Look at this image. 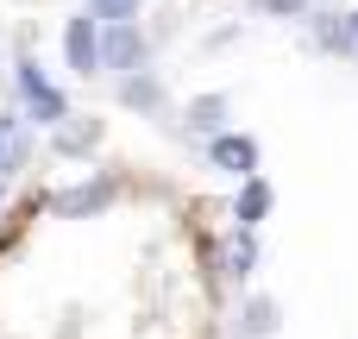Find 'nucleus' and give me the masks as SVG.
<instances>
[{
    "instance_id": "2",
    "label": "nucleus",
    "mask_w": 358,
    "mask_h": 339,
    "mask_svg": "<svg viewBox=\"0 0 358 339\" xmlns=\"http://www.w3.org/2000/svg\"><path fill=\"white\" fill-rule=\"evenodd\" d=\"M120 201V176L113 170H82V176H69V182H57L50 195H44V208L57 214V220H94V214H107Z\"/></svg>"
},
{
    "instance_id": "6",
    "label": "nucleus",
    "mask_w": 358,
    "mask_h": 339,
    "mask_svg": "<svg viewBox=\"0 0 358 339\" xmlns=\"http://www.w3.org/2000/svg\"><path fill=\"white\" fill-rule=\"evenodd\" d=\"M38 157V126L19 107H0V182H19Z\"/></svg>"
},
{
    "instance_id": "16",
    "label": "nucleus",
    "mask_w": 358,
    "mask_h": 339,
    "mask_svg": "<svg viewBox=\"0 0 358 339\" xmlns=\"http://www.w3.org/2000/svg\"><path fill=\"white\" fill-rule=\"evenodd\" d=\"M346 31H352V44H358V6H346Z\"/></svg>"
},
{
    "instance_id": "4",
    "label": "nucleus",
    "mask_w": 358,
    "mask_h": 339,
    "mask_svg": "<svg viewBox=\"0 0 358 339\" xmlns=\"http://www.w3.org/2000/svg\"><path fill=\"white\" fill-rule=\"evenodd\" d=\"M57 44H63V69H69V75H82V82L101 75V19H94L88 6H76V13L63 19Z\"/></svg>"
},
{
    "instance_id": "9",
    "label": "nucleus",
    "mask_w": 358,
    "mask_h": 339,
    "mask_svg": "<svg viewBox=\"0 0 358 339\" xmlns=\"http://www.w3.org/2000/svg\"><path fill=\"white\" fill-rule=\"evenodd\" d=\"M233 126V101L227 94H195V101H182V113H176V132L189 138V145H208L214 132H227Z\"/></svg>"
},
{
    "instance_id": "14",
    "label": "nucleus",
    "mask_w": 358,
    "mask_h": 339,
    "mask_svg": "<svg viewBox=\"0 0 358 339\" xmlns=\"http://www.w3.org/2000/svg\"><path fill=\"white\" fill-rule=\"evenodd\" d=\"M258 19H283V25H302L308 13H315V0H245Z\"/></svg>"
},
{
    "instance_id": "5",
    "label": "nucleus",
    "mask_w": 358,
    "mask_h": 339,
    "mask_svg": "<svg viewBox=\"0 0 358 339\" xmlns=\"http://www.w3.org/2000/svg\"><path fill=\"white\" fill-rule=\"evenodd\" d=\"M195 151H201V164H208L214 176H227V182L258 176V138H252V132H239V126L214 132V138H208V145H195Z\"/></svg>"
},
{
    "instance_id": "3",
    "label": "nucleus",
    "mask_w": 358,
    "mask_h": 339,
    "mask_svg": "<svg viewBox=\"0 0 358 339\" xmlns=\"http://www.w3.org/2000/svg\"><path fill=\"white\" fill-rule=\"evenodd\" d=\"M151 31L138 19H120V25H101V75H132V69H151Z\"/></svg>"
},
{
    "instance_id": "1",
    "label": "nucleus",
    "mask_w": 358,
    "mask_h": 339,
    "mask_svg": "<svg viewBox=\"0 0 358 339\" xmlns=\"http://www.w3.org/2000/svg\"><path fill=\"white\" fill-rule=\"evenodd\" d=\"M13 107L31 120V126H57L63 113H69V94H63V82H50V69L31 57V50H19L13 57Z\"/></svg>"
},
{
    "instance_id": "8",
    "label": "nucleus",
    "mask_w": 358,
    "mask_h": 339,
    "mask_svg": "<svg viewBox=\"0 0 358 339\" xmlns=\"http://www.w3.org/2000/svg\"><path fill=\"white\" fill-rule=\"evenodd\" d=\"M302 31H308V50H321V57H340V63H358V44H352V31H346V6H327V0H315V13L302 19Z\"/></svg>"
},
{
    "instance_id": "11",
    "label": "nucleus",
    "mask_w": 358,
    "mask_h": 339,
    "mask_svg": "<svg viewBox=\"0 0 358 339\" xmlns=\"http://www.w3.org/2000/svg\"><path fill=\"white\" fill-rule=\"evenodd\" d=\"M258 264H264L258 233L233 226V233H220V239H214V271H220L227 283H252V271H258Z\"/></svg>"
},
{
    "instance_id": "10",
    "label": "nucleus",
    "mask_w": 358,
    "mask_h": 339,
    "mask_svg": "<svg viewBox=\"0 0 358 339\" xmlns=\"http://www.w3.org/2000/svg\"><path fill=\"white\" fill-rule=\"evenodd\" d=\"M113 101L126 113H145V120H164L170 94H164V75L157 69H132V75H113Z\"/></svg>"
},
{
    "instance_id": "15",
    "label": "nucleus",
    "mask_w": 358,
    "mask_h": 339,
    "mask_svg": "<svg viewBox=\"0 0 358 339\" xmlns=\"http://www.w3.org/2000/svg\"><path fill=\"white\" fill-rule=\"evenodd\" d=\"M82 6H88L101 25H120V19H138V13H145V0H82Z\"/></svg>"
},
{
    "instance_id": "12",
    "label": "nucleus",
    "mask_w": 358,
    "mask_h": 339,
    "mask_svg": "<svg viewBox=\"0 0 358 339\" xmlns=\"http://www.w3.org/2000/svg\"><path fill=\"white\" fill-rule=\"evenodd\" d=\"M271 214H277V189H271V176H264V170H258V176H245V182H233V226L258 233Z\"/></svg>"
},
{
    "instance_id": "13",
    "label": "nucleus",
    "mask_w": 358,
    "mask_h": 339,
    "mask_svg": "<svg viewBox=\"0 0 358 339\" xmlns=\"http://www.w3.org/2000/svg\"><path fill=\"white\" fill-rule=\"evenodd\" d=\"M277 315H283V308H277L271 296H252V302H245V321H239V333H245V339H271L277 327H283Z\"/></svg>"
},
{
    "instance_id": "17",
    "label": "nucleus",
    "mask_w": 358,
    "mask_h": 339,
    "mask_svg": "<svg viewBox=\"0 0 358 339\" xmlns=\"http://www.w3.org/2000/svg\"><path fill=\"white\" fill-rule=\"evenodd\" d=\"M0 214H6V182H0Z\"/></svg>"
},
{
    "instance_id": "18",
    "label": "nucleus",
    "mask_w": 358,
    "mask_h": 339,
    "mask_svg": "<svg viewBox=\"0 0 358 339\" xmlns=\"http://www.w3.org/2000/svg\"><path fill=\"white\" fill-rule=\"evenodd\" d=\"M327 6H346V0H327Z\"/></svg>"
},
{
    "instance_id": "7",
    "label": "nucleus",
    "mask_w": 358,
    "mask_h": 339,
    "mask_svg": "<svg viewBox=\"0 0 358 339\" xmlns=\"http://www.w3.org/2000/svg\"><path fill=\"white\" fill-rule=\"evenodd\" d=\"M101 138H107V120L101 113H63L57 126H50V151L63 157V164H82V157H94L101 151Z\"/></svg>"
}]
</instances>
